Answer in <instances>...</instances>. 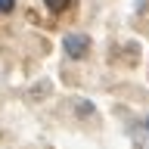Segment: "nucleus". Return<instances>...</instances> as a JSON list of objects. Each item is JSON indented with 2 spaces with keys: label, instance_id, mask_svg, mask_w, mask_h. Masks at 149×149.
I'll list each match as a JSON object with an SVG mask.
<instances>
[{
  "label": "nucleus",
  "instance_id": "nucleus-1",
  "mask_svg": "<svg viewBox=\"0 0 149 149\" xmlns=\"http://www.w3.org/2000/svg\"><path fill=\"white\" fill-rule=\"evenodd\" d=\"M62 50L68 59H81V56H87V50H90V37L81 34V31H72V34L62 37Z\"/></svg>",
  "mask_w": 149,
  "mask_h": 149
},
{
  "label": "nucleus",
  "instance_id": "nucleus-2",
  "mask_svg": "<svg viewBox=\"0 0 149 149\" xmlns=\"http://www.w3.org/2000/svg\"><path fill=\"white\" fill-rule=\"evenodd\" d=\"M130 137H134L137 149H149V124H146V121H140V124H134V130H130Z\"/></svg>",
  "mask_w": 149,
  "mask_h": 149
},
{
  "label": "nucleus",
  "instance_id": "nucleus-3",
  "mask_svg": "<svg viewBox=\"0 0 149 149\" xmlns=\"http://www.w3.org/2000/svg\"><path fill=\"white\" fill-rule=\"evenodd\" d=\"M50 13H65L68 6H74V0H44Z\"/></svg>",
  "mask_w": 149,
  "mask_h": 149
},
{
  "label": "nucleus",
  "instance_id": "nucleus-4",
  "mask_svg": "<svg viewBox=\"0 0 149 149\" xmlns=\"http://www.w3.org/2000/svg\"><path fill=\"white\" fill-rule=\"evenodd\" d=\"M16 9V0H0V13H13Z\"/></svg>",
  "mask_w": 149,
  "mask_h": 149
}]
</instances>
